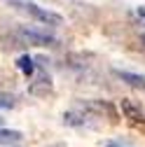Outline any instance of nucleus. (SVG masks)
I'll use <instances>...</instances> for the list:
<instances>
[{"label": "nucleus", "mask_w": 145, "mask_h": 147, "mask_svg": "<svg viewBox=\"0 0 145 147\" xmlns=\"http://www.w3.org/2000/svg\"><path fill=\"white\" fill-rule=\"evenodd\" d=\"M9 5H12V7H16L19 12H24V14H28V16H33L35 21H40V24H45V26H61V21H63L59 14H54V12L45 9V7H38V5H33V3L9 0Z\"/></svg>", "instance_id": "1"}, {"label": "nucleus", "mask_w": 145, "mask_h": 147, "mask_svg": "<svg viewBox=\"0 0 145 147\" xmlns=\"http://www.w3.org/2000/svg\"><path fill=\"white\" fill-rule=\"evenodd\" d=\"M77 107H82L84 112H89L94 119L105 115L110 121H117V112H115V107L108 103V100H80V105H77Z\"/></svg>", "instance_id": "2"}, {"label": "nucleus", "mask_w": 145, "mask_h": 147, "mask_svg": "<svg viewBox=\"0 0 145 147\" xmlns=\"http://www.w3.org/2000/svg\"><path fill=\"white\" fill-rule=\"evenodd\" d=\"M19 40L21 45H35V47H49L56 42V38H51V35L42 33V30H33V28H19Z\"/></svg>", "instance_id": "3"}, {"label": "nucleus", "mask_w": 145, "mask_h": 147, "mask_svg": "<svg viewBox=\"0 0 145 147\" xmlns=\"http://www.w3.org/2000/svg\"><path fill=\"white\" fill-rule=\"evenodd\" d=\"M91 115L89 112H84L82 107H77V110H68V112L63 115V124H68V126H75V128H82V126H91Z\"/></svg>", "instance_id": "4"}, {"label": "nucleus", "mask_w": 145, "mask_h": 147, "mask_svg": "<svg viewBox=\"0 0 145 147\" xmlns=\"http://www.w3.org/2000/svg\"><path fill=\"white\" fill-rule=\"evenodd\" d=\"M122 112L126 115V119H129L131 124L145 128V112H143V107L131 103V100H122Z\"/></svg>", "instance_id": "5"}, {"label": "nucleus", "mask_w": 145, "mask_h": 147, "mask_svg": "<svg viewBox=\"0 0 145 147\" xmlns=\"http://www.w3.org/2000/svg\"><path fill=\"white\" fill-rule=\"evenodd\" d=\"M112 72H115V77L122 80L124 84H129V86H133V89H143V91H145V75L129 72V70H119V68H115Z\"/></svg>", "instance_id": "6"}, {"label": "nucleus", "mask_w": 145, "mask_h": 147, "mask_svg": "<svg viewBox=\"0 0 145 147\" xmlns=\"http://www.w3.org/2000/svg\"><path fill=\"white\" fill-rule=\"evenodd\" d=\"M16 65H19V70L24 72L26 77H30L33 72H35V63H33V59H30V56H21L19 61H16Z\"/></svg>", "instance_id": "7"}, {"label": "nucleus", "mask_w": 145, "mask_h": 147, "mask_svg": "<svg viewBox=\"0 0 145 147\" xmlns=\"http://www.w3.org/2000/svg\"><path fill=\"white\" fill-rule=\"evenodd\" d=\"M24 136L19 131H3L0 128V145H12V142H19Z\"/></svg>", "instance_id": "8"}, {"label": "nucleus", "mask_w": 145, "mask_h": 147, "mask_svg": "<svg viewBox=\"0 0 145 147\" xmlns=\"http://www.w3.org/2000/svg\"><path fill=\"white\" fill-rule=\"evenodd\" d=\"M0 107H3V110L16 107V96L14 94H7V91H0Z\"/></svg>", "instance_id": "9"}, {"label": "nucleus", "mask_w": 145, "mask_h": 147, "mask_svg": "<svg viewBox=\"0 0 145 147\" xmlns=\"http://www.w3.org/2000/svg\"><path fill=\"white\" fill-rule=\"evenodd\" d=\"M138 14H140V16H145V7H140V9H138Z\"/></svg>", "instance_id": "10"}, {"label": "nucleus", "mask_w": 145, "mask_h": 147, "mask_svg": "<svg viewBox=\"0 0 145 147\" xmlns=\"http://www.w3.org/2000/svg\"><path fill=\"white\" fill-rule=\"evenodd\" d=\"M143 42H145V35H143Z\"/></svg>", "instance_id": "11"}, {"label": "nucleus", "mask_w": 145, "mask_h": 147, "mask_svg": "<svg viewBox=\"0 0 145 147\" xmlns=\"http://www.w3.org/2000/svg\"><path fill=\"white\" fill-rule=\"evenodd\" d=\"M0 124H3V119H0Z\"/></svg>", "instance_id": "12"}]
</instances>
